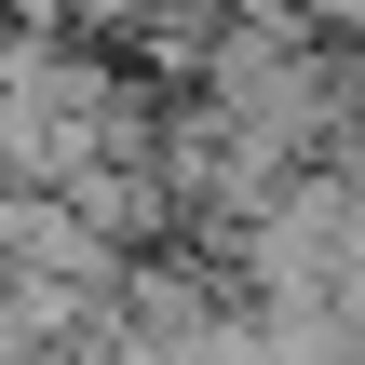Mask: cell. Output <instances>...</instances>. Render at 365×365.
<instances>
[]
</instances>
